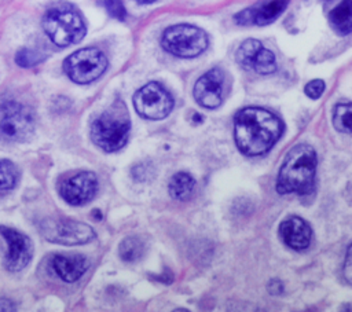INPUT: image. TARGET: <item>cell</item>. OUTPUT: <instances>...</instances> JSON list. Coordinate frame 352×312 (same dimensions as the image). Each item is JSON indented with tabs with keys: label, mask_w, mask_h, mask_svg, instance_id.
<instances>
[{
	"label": "cell",
	"mask_w": 352,
	"mask_h": 312,
	"mask_svg": "<svg viewBox=\"0 0 352 312\" xmlns=\"http://www.w3.org/2000/svg\"><path fill=\"white\" fill-rule=\"evenodd\" d=\"M283 132L282 121L263 107H245L234 120V139L239 151L256 157L267 153Z\"/></svg>",
	"instance_id": "cell-1"
},
{
	"label": "cell",
	"mask_w": 352,
	"mask_h": 312,
	"mask_svg": "<svg viewBox=\"0 0 352 312\" xmlns=\"http://www.w3.org/2000/svg\"><path fill=\"white\" fill-rule=\"evenodd\" d=\"M316 164V153L311 146L300 143L292 147L279 169L276 191L279 194H309L315 184Z\"/></svg>",
	"instance_id": "cell-2"
},
{
	"label": "cell",
	"mask_w": 352,
	"mask_h": 312,
	"mask_svg": "<svg viewBox=\"0 0 352 312\" xmlns=\"http://www.w3.org/2000/svg\"><path fill=\"white\" fill-rule=\"evenodd\" d=\"M131 120L122 102H116L91 124V140L103 151L122 148L129 137Z\"/></svg>",
	"instance_id": "cell-3"
},
{
	"label": "cell",
	"mask_w": 352,
	"mask_h": 312,
	"mask_svg": "<svg viewBox=\"0 0 352 312\" xmlns=\"http://www.w3.org/2000/svg\"><path fill=\"white\" fill-rule=\"evenodd\" d=\"M43 27L50 40L58 47L76 44L85 36V25L81 15L69 4L51 7L43 18Z\"/></svg>",
	"instance_id": "cell-4"
},
{
	"label": "cell",
	"mask_w": 352,
	"mask_h": 312,
	"mask_svg": "<svg viewBox=\"0 0 352 312\" xmlns=\"http://www.w3.org/2000/svg\"><path fill=\"white\" fill-rule=\"evenodd\" d=\"M206 33L192 25L180 23L164 30L161 44L165 51L180 58H194L208 47Z\"/></svg>",
	"instance_id": "cell-5"
},
{
	"label": "cell",
	"mask_w": 352,
	"mask_h": 312,
	"mask_svg": "<svg viewBox=\"0 0 352 312\" xmlns=\"http://www.w3.org/2000/svg\"><path fill=\"white\" fill-rule=\"evenodd\" d=\"M34 132V115L29 107L15 100L0 102V137L25 142Z\"/></svg>",
	"instance_id": "cell-6"
},
{
	"label": "cell",
	"mask_w": 352,
	"mask_h": 312,
	"mask_svg": "<svg viewBox=\"0 0 352 312\" xmlns=\"http://www.w3.org/2000/svg\"><path fill=\"white\" fill-rule=\"evenodd\" d=\"M107 67L104 54L95 47L81 48L69 55L63 62L67 77L77 84H88L103 74Z\"/></svg>",
	"instance_id": "cell-7"
},
{
	"label": "cell",
	"mask_w": 352,
	"mask_h": 312,
	"mask_svg": "<svg viewBox=\"0 0 352 312\" xmlns=\"http://www.w3.org/2000/svg\"><path fill=\"white\" fill-rule=\"evenodd\" d=\"M38 227L47 241L66 246L84 245L95 238V232L88 224L70 219H45Z\"/></svg>",
	"instance_id": "cell-8"
},
{
	"label": "cell",
	"mask_w": 352,
	"mask_h": 312,
	"mask_svg": "<svg viewBox=\"0 0 352 312\" xmlns=\"http://www.w3.org/2000/svg\"><path fill=\"white\" fill-rule=\"evenodd\" d=\"M133 106L139 115L147 120L165 118L172 107L173 99L170 93L158 82H148L136 91Z\"/></svg>",
	"instance_id": "cell-9"
},
{
	"label": "cell",
	"mask_w": 352,
	"mask_h": 312,
	"mask_svg": "<svg viewBox=\"0 0 352 312\" xmlns=\"http://www.w3.org/2000/svg\"><path fill=\"white\" fill-rule=\"evenodd\" d=\"M235 58L243 69L258 74H271L276 70L275 55L256 38L245 40L238 47Z\"/></svg>",
	"instance_id": "cell-10"
},
{
	"label": "cell",
	"mask_w": 352,
	"mask_h": 312,
	"mask_svg": "<svg viewBox=\"0 0 352 312\" xmlns=\"http://www.w3.org/2000/svg\"><path fill=\"white\" fill-rule=\"evenodd\" d=\"M0 234L8 245L4 265L10 272H18L23 269L33 257V245L30 239L12 228L0 227Z\"/></svg>",
	"instance_id": "cell-11"
},
{
	"label": "cell",
	"mask_w": 352,
	"mask_h": 312,
	"mask_svg": "<svg viewBox=\"0 0 352 312\" xmlns=\"http://www.w3.org/2000/svg\"><path fill=\"white\" fill-rule=\"evenodd\" d=\"M98 191V177L92 172H78L69 176L59 187L60 197L70 205L88 203Z\"/></svg>",
	"instance_id": "cell-12"
},
{
	"label": "cell",
	"mask_w": 352,
	"mask_h": 312,
	"mask_svg": "<svg viewBox=\"0 0 352 312\" xmlns=\"http://www.w3.org/2000/svg\"><path fill=\"white\" fill-rule=\"evenodd\" d=\"M224 74L220 69L213 67L202 74L194 85V98L202 107L216 109L223 99Z\"/></svg>",
	"instance_id": "cell-13"
},
{
	"label": "cell",
	"mask_w": 352,
	"mask_h": 312,
	"mask_svg": "<svg viewBox=\"0 0 352 312\" xmlns=\"http://www.w3.org/2000/svg\"><path fill=\"white\" fill-rule=\"evenodd\" d=\"M289 0H261L257 4L238 12L235 21L239 25H268L274 22L287 7Z\"/></svg>",
	"instance_id": "cell-14"
},
{
	"label": "cell",
	"mask_w": 352,
	"mask_h": 312,
	"mask_svg": "<svg viewBox=\"0 0 352 312\" xmlns=\"http://www.w3.org/2000/svg\"><path fill=\"white\" fill-rule=\"evenodd\" d=\"M279 236L290 249L304 250L311 242V227L304 219L290 216L280 223Z\"/></svg>",
	"instance_id": "cell-15"
},
{
	"label": "cell",
	"mask_w": 352,
	"mask_h": 312,
	"mask_svg": "<svg viewBox=\"0 0 352 312\" xmlns=\"http://www.w3.org/2000/svg\"><path fill=\"white\" fill-rule=\"evenodd\" d=\"M55 274L65 282L78 280L89 268V261L82 254H55L51 260Z\"/></svg>",
	"instance_id": "cell-16"
},
{
	"label": "cell",
	"mask_w": 352,
	"mask_h": 312,
	"mask_svg": "<svg viewBox=\"0 0 352 312\" xmlns=\"http://www.w3.org/2000/svg\"><path fill=\"white\" fill-rule=\"evenodd\" d=\"M351 0H341L329 14V22L338 34H348L351 32Z\"/></svg>",
	"instance_id": "cell-17"
},
{
	"label": "cell",
	"mask_w": 352,
	"mask_h": 312,
	"mask_svg": "<svg viewBox=\"0 0 352 312\" xmlns=\"http://www.w3.org/2000/svg\"><path fill=\"white\" fill-rule=\"evenodd\" d=\"M194 186L195 180L192 179L191 175H188L187 172H179L172 176L168 190L172 198L177 201H184L191 195Z\"/></svg>",
	"instance_id": "cell-18"
},
{
	"label": "cell",
	"mask_w": 352,
	"mask_h": 312,
	"mask_svg": "<svg viewBox=\"0 0 352 312\" xmlns=\"http://www.w3.org/2000/svg\"><path fill=\"white\" fill-rule=\"evenodd\" d=\"M118 250H120L118 252L120 257L125 263H135L143 256V253L146 250V245H144L143 239H140L139 236H126L120 243Z\"/></svg>",
	"instance_id": "cell-19"
},
{
	"label": "cell",
	"mask_w": 352,
	"mask_h": 312,
	"mask_svg": "<svg viewBox=\"0 0 352 312\" xmlns=\"http://www.w3.org/2000/svg\"><path fill=\"white\" fill-rule=\"evenodd\" d=\"M18 168L10 159L0 161V197L11 191L18 181Z\"/></svg>",
	"instance_id": "cell-20"
},
{
	"label": "cell",
	"mask_w": 352,
	"mask_h": 312,
	"mask_svg": "<svg viewBox=\"0 0 352 312\" xmlns=\"http://www.w3.org/2000/svg\"><path fill=\"white\" fill-rule=\"evenodd\" d=\"M333 124L334 128L340 132L349 133L351 132V103H340L334 109L333 114Z\"/></svg>",
	"instance_id": "cell-21"
},
{
	"label": "cell",
	"mask_w": 352,
	"mask_h": 312,
	"mask_svg": "<svg viewBox=\"0 0 352 312\" xmlns=\"http://www.w3.org/2000/svg\"><path fill=\"white\" fill-rule=\"evenodd\" d=\"M44 59V56L30 48H22L16 52L15 55V62L21 66V67H32L37 63H40Z\"/></svg>",
	"instance_id": "cell-22"
},
{
	"label": "cell",
	"mask_w": 352,
	"mask_h": 312,
	"mask_svg": "<svg viewBox=\"0 0 352 312\" xmlns=\"http://www.w3.org/2000/svg\"><path fill=\"white\" fill-rule=\"evenodd\" d=\"M99 3L104 7L109 15L118 21H124L126 16V11L121 0H99Z\"/></svg>",
	"instance_id": "cell-23"
},
{
	"label": "cell",
	"mask_w": 352,
	"mask_h": 312,
	"mask_svg": "<svg viewBox=\"0 0 352 312\" xmlns=\"http://www.w3.org/2000/svg\"><path fill=\"white\" fill-rule=\"evenodd\" d=\"M323 91H324V82H323V80H319V78L309 81V82L305 85V88H304L305 95L309 96L311 99H318V98H320V95L323 93Z\"/></svg>",
	"instance_id": "cell-24"
},
{
	"label": "cell",
	"mask_w": 352,
	"mask_h": 312,
	"mask_svg": "<svg viewBox=\"0 0 352 312\" xmlns=\"http://www.w3.org/2000/svg\"><path fill=\"white\" fill-rule=\"evenodd\" d=\"M344 276L346 279V282H351V246L348 247L346 252V258H345V265H344Z\"/></svg>",
	"instance_id": "cell-25"
},
{
	"label": "cell",
	"mask_w": 352,
	"mask_h": 312,
	"mask_svg": "<svg viewBox=\"0 0 352 312\" xmlns=\"http://www.w3.org/2000/svg\"><path fill=\"white\" fill-rule=\"evenodd\" d=\"M0 311H15V307L10 300L0 298Z\"/></svg>",
	"instance_id": "cell-26"
},
{
	"label": "cell",
	"mask_w": 352,
	"mask_h": 312,
	"mask_svg": "<svg viewBox=\"0 0 352 312\" xmlns=\"http://www.w3.org/2000/svg\"><path fill=\"white\" fill-rule=\"evenodd\" d=\"M135 1L139 4H150V3H154L155 0H135Z\"/></svg>",
	"instance_id": "cell-27"
},
{
	"label": "cell",
	"mask_w": 352,
	"mask_h": 312,
	"mask_svg": "<svg viewBox=\"0 0 352 312\" xmlns=\"http://www.w3.org/2000/svg\"><path fill=\"white\" fill-rule=\"evenodd\" d=\"M324 1H333V0H324Z\"/></svg>",
	"instance_id": "cell-28"
}]
</instances>
